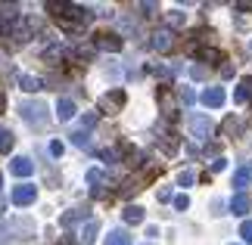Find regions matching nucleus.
<instances>
[{"label": "nucleus", "mask_w": 252, "mask_h": 245, "mask_svg": "<svg viewBox=\"0 0 252 245\" xmlns=\"http://www.w3.org/2000/svg\"><path fill=\"white\" fill-rule=\"evenodd\" d=\"M100 155H103V162H109V164H115V162H119V152H115V149H103Z\"/></svg>", "instance_id": "obj_29"}, {"label": "nucleus", "mask_w": 252, "mask_h": 245, "mask_svg": "<svg viewBox=\"0 0 252 245\" xmlns=\"http://www.w3.org/2000/svg\"><path fill=\"white\" fill-rule=\"evenodd\" d=\"M137 190H140V183H137V180H128V183H125V190H122V195L128 199V195H134Z\"/></svg>", "instance_id": "obj_26"}, {"label": "nucleus", "mask_w": 252, "mask_h": 245, "mask_svg": "<svg viewBox=\"0 0 252 245\" xmlns=\"http://www.w3.org/2000/svg\"><path fill=\"white\" fill-rule=\"evenodd\" d=\"M122 218H125V223L137 227V223H143V208H140V205H128V208L122 211Z\"/></svg>", "instance_id": "obj_16"}, {"label": "nucleus", "mask_w": 252, "mask_h": 245, "mask_svg": "<svg viewBox=\"0 0 252 245\" xmlns=\"http://www.w3.org/2000/svg\"><path fill=\"white\" fill-rule=\"evenodd\" d=\"M34 199H37V190L32 183H19L13 190V205H19V208H22V205H32Z\"/></svg>", "instance_id": "obj_5"}, {"label": "nucleus", "mask_w": 252, "mask_h": 245, "mask_svg": "<svg viewBox=\"0 0 252 245\" xmlns=\"http://www.w3.org/2000/svg\"><path fill=\"white\" fill-rule=\"evenodd\" d=\"M240 236H243V242L252 245V220H243V227H240Z\"/></svg>", "instance_id": "obj_25"}, {"label": "nucleus", "mask_w": 252, "mask_h": 245, "mask_svg": "<svg viewBox=\"0 0 252 245\" xmlns=\"http://www.w3.org/2000/svg\"><path fill=\"white\" fill-rule=\"evenodd\" d=\"M174 208H178V211H187L190 208V199H187V195H174Z\"/></svg>", "instance_id": "obj_28"}, {"label": "nucleus", "mask_w": 252, "mask_h": 245, "mask_svg": "<svg viewBox=\"0 0 252 245\" xmlns=\"http://www.w3.org/2000/svg\"><path fill=\"white\" fill-rule=\"evenodd\" d=\"M81 124H84V127H94V124H96V115H84Z\"/></svg>", "instance_id": "obj_37"}, {"label": "nucleus", "mask_w": 252, "mask_h": 245, "mask_svg": "<svg viewBox=\"0 0 252 245\" xmlns=\"http://www.w3.org/2000/svg\"><path fill=\"white\" fill-rule=\"evenodd\" d=\"M75 112H78V109H75V103L69 100V96H63V100L56 103V118H60V121H72Z\"/></svg>", "instance_id": "obj_12"}, {"label": "nucleus", "mask_w": 252, "mask_h": 245, "mask_svg": "<svg viewBox=\"0 0 252 245\" xmlns=\"http://www.w3.org/2000/svg\"><path fill=\"white\" fill-rule=\"evenodd\" d=\"M143 245H153V242H143Z\"/></svg>", "instance_id": "obj_44"}, {"label": "nucleus", "mask_w": 252, "mask_h": 245, "mask_svg": "<svg viewBox=\"0 0 252 245\" xmlns=\"http://www.w3.org/2000/svg\"><path fill=\"white\" fill-rule=\"evenodd\" d=\"M3 230H6V220H3V218H0V236H3Z\"/></svg>", "instance_id": "obj_42"}, {"label": "nucleus", "mask_w": 252, "mask_h": 245, "mask_svg": "<svg viewBox=\"0 0 252 245\" xmlns=\"http://www.w3.org/2000/svg\"><path fill=\"white\" fill-rule=\"evenodd\" d=\"M0 183H3V174H0Z\"/></svg>", "instance_id": "obj_43"}, {"label": "nucleus", "mask_w": 252, "mask_h": 245, "mask_svg": "<svg viewBox=\"0 0 252 245\" xmlns=\"http://www.w3.org/2000/svg\"><path fill=\"white\" fill-rule=\"evenodd\" d=\"M3 245H9V242H3Z\"/></svg>", "instance_id": "obj_45"}, {"label": "nucleus", "mask_w": 252, "mask_h": 245, "mask_svg": "<svg viewBox=\"0 0 252 245\" xmlns=\"http://www.w3.org/2000/svg\"><path fill=\"white\" fill-rule=\"evenodd\" d=\"M212 131H215L212 118H206V115H190V134L196 136V140H209Z\"/></svg>", "instance_id": "obj_2"}, {"label": "nucleus", "mask_w": 252, "mask_h": 245, "mask_svg": "<svg viewBox=\"0 0 252 245\" xmlns=\"http://www.w3.org/2000/svg\"><path fill=\"white\" fill-rule=\"evenodd\" d=\"M122 106H125V90H112V93L100 96V109H103L106 115H112L115 109H122Z\"/></svg>", "instance_id": "obj_6"}, {"label": "nucleus", "mask_w": 252, "mask_h": 245, "mask_svg": "<svg viewBox=\"0 0 252 245\" xmlns=\"http://www.w3.org/2000/svg\"><path fill=\"white\" fill-rule=\"evenodd\" d=\"M224 168H227V159H224V155L212 162V174H218V171H224Z\"/></svg>", "instance_id": "obj_30"}, {"label": "nucleus", "mask_w": 252, "mask_h": 245, "mask_svg": "<svg viewBox=\"0 0 252 245\" xmlns=\"http://www.w3.org/2000/svg\"><path fill=\"white\" fill-rule=\"evenodd\" d=\"M181 103L184 106H193V103H196V93H193L190 87H184V90H181Z\"/></svg>", "instance_id": "obj_24"}, {"label": "nucleus", "mask_w": 252, "mask_h": 245, "mask_svg": "<svg viewBox=\"0 0 252 245\" xmlns=\"http://www.w3.org/2000/svg\"><path fill=\"white\" fill-rule=\"evenodd\" d=\"M56 245H81V242H78V239H72V236H63Z\"/></svg>", "instance_id": "obj_38"}, {"label": "nucleus", "mask_w": 252, "mask_h": 245, "mask_svg": "<svg viewBox=\"0 0 252 245\" xmlns=\"http://www.w3.org/2000/svg\"><path fill=\"white\" fill-rule=\"evenodd\" d=\"M72 143H75V146H81V149H87V146H91V140H87V131L72 134Z\"/></svg>", "instance_id": "obj_23"}, {"label": "nucleus", "mask_w": 252, "mask_h": 245, "mask_svg": "<svg viewBox=\"0 0 252 245\" xmlns=\"http://www.w3.org/2000/svg\"><path fill=\"white\" fill-rule=\"evenodd\" d=\"M13 146H16V136L13 134H9V131H0V152H9V149H13Z\"/></svg>", "instance_id": "obj_20"}, {"label": "nucleus", "mask_w": 252, "mask_h": 245, "mask_svg": "<svg viewBox=\"0 0 252 245\" xmlns=\"http://www.w3.org/2000/svg\"><path fill=\"white\" fill-rule=\"evenodd\" d=\"M150 47H153V50H159V53H168L171 47H174V31H171V28H159V31H153Z\"/></svg>", "instance_id": "obj_3"}, {"label": "nucleus", "mask_w": 252, "mask_h": 245, "mask_svg": "<svg viewBox=\"0 0 252 245\" xmlns=\"http://www.w3.org/2000/svg\"><path fill=\"white\" fill-rule=\"evenodd\" d=\"M19 87H22L25 93H37V90H44V81L34 78V75H19Z\"/></svg>", "instance_id": "obj_14"}, {"label": "nucleus", "mask_w": 252, "mask_h": 245, "mask_svg": "<svg viewBox=\"0 0 252 245\" xmlns=\"http://www.w3.org/2000/svg\"><path fill=\"white\" fill-rule=\"evenodd\" d=\"M190 75H193V78H199V81H202V78H206V68H202V65H193V68H190Z\"/></svg>", "instance_id": "obj_34"}, {"label": "nucleus", "mask_w": 252, "mask_h": 245, "mask_svg": "<svg viewBox=\"0 0 252 245\" xmlns=\"http://www.w3.org/2000/svg\"><path fill=\"white\" fill-rule=\"evenodd\" d=\"M240 87H243V90H246V100H252V75H249V78H246V81L240 84Z\"/></svg>", "instance_id": "obj_33"}, {"label": "nucleus", "mask_w": 252, "mask_h": 245, "mask_svg": "<svg viewBox=\"0 0 252 245\" xmlns=\"http://www.w3.org/2000/svg\"><path fill=\"white\" fill-rule=\"evenodd\" d=\"M196 59L199 62H224V56H221L218 47H202V50H196Z\"/></svg>", "instance_id": "obj_15"}, {"label": "nucleus", "mask_w": 252, "mask_h": 245, "mask_svg": "<svg viewBox=\"0 0 252 245\" xmlns=\"http://www.w3.org/2000/svg\"><path fill=\"white\" fill-rule=\"evenodd\" d=\"M9 171H13L16 177H32V174H34V162H32V159H25V155H19V159H13Z\"/></svg>", "instance_id": "obj_8"}, {"label": "nucleus", "mask_w": 252, "mask_h": 245, "mask_svg": "<svg viewBox=\"0 0 252 245\" xmlns=\"http://www.w3.org/2000/svg\"><path fill=\"white\" fill-rule=\"evenodd\" d=\"M84 218H87L84 208H72V211H65L63 218H60V227H72V223H78V220H84Z\"/></svg>", "instance_id": "obj_18"}, {"label": "nucleus", "mask_w": 252, "mask_h": 245, "mask_svg": "<svg viewBox=\"0 0 252 245\" xmlns=\"http://www.w3.org/2000/svg\"><path fill=\"white\" fill-rule=\"evenodd\" d=\"M159 103H162V115H165V118H174V103H171V93H168V87H162L159 90Z\"/></svg>", "instance_id": "obj_17"}, {"label": "nucleus", "mask_w": 252, "mask_h": 245, "mask_svg": "<svg viewBox=\"0 0 252 245\" xmlns=\"http://www.w3.org/2000/svg\"><path fill=\"white\" fill-rule=\"evenodd\" d=\"M87 183H91V195H94V199H103V195H106L103 186L109 183V177H106V171L91 168V171H87Z\"/></svg>", "instance_id": "obj_4"}, {"label": "nucleus", "mask_w": 252, "mask_h": 245, "mask_svg": "<svg viewBox=\"0 0 252 245\" xmlns=\"http://www.w3.org/2000/svg\"><path fill=\"white\" fill-rule=\"evenodd\" d=\"M224 131H227L230 136H237V134H240V118H234V115H230V118L224 121Z\"/></svg>", "instance_id": "obj_22"}, {"label": "nucleus", "mask_w": 252, "mask_h": 245, "mask_svg": "<svg viewBox=\"0 0 252 245\" xmlns=\"http://www.w3.org/2000/svg\"><path fill=\"white\" fill-rule=\"evenodd\" d=\"M75 56H78V59H94V50H91V47H78Z\"/></svg>", "instance_id": "obj_31"}, {"label": "nucleus", "mask_w": 252, "mask_h": 245, "mask_svg": "<svg viewBox=\"0 0 252 245\" xmlns=\"http://www.w3.org/2000/svg\"><path fill=\"white\" fill-rule=\"evenodd\" d=\"M193 183H196V174L193 171H181L178 174V186H193Z\"/></svg>", "instance_id": "obj_21"}, {"label": "nucleus", "mask_w": 252, "mask_h": 245, "mask_svg": "<svg viewBox=\"0 0 252 245\" xmlns=\"http://www.w3.org/2000/svg\"><path fill=\"white\" fill-rule=\"evenodd\" d=\"M246 211H249V195H246V192H237L234 199H230V214L246 218Z\"/></svg>", "instance_id": "obj_13"}, {"label": "nucleus", "mask_w": 252, "mask_h": 245, "mask_svg": "<svg viewBox=\"0 0 252 245\" xmlns=\"http://www.w3.org/2000/svg\"><path fill=\"white\" fill-rule=\"evenodd\" d=\"M96 233H100V220H94V218H91V220H87L84 227H81L78 242H81V245H94V242H96Z\"/></svg>", "instance_id": "obj_11"}, {"label": "nucleus", "mask_w": 252, "mask_h": 245, "mask_svg": "<svg viewBox=\"0 0 252 245\" xmlns=\"http://www.w3.org/2000/svg\"><path fill=\"white\" fill-rule=\"evenodd\" d=\"M63 149H65V146H63L60 140H53V143H50V155H56V159L63 155Z\"/></svg>", "instance_id": "obj_32"}, {"label": "nucleus", "mask_w": 252, "mask_h": 245, "mask_svg": "<svg viewBox=\"0 0 252 245\" xmlns=\"http://www.w3.org/2000/svg\"><path fill=\"white\" fill-rule=\"evenodd\" d=\"M19 112H22V118L28 121V124H34V127H41V124H47V106L44 103H22L19 106Z\"/></svg>", "instance_id": "obj_1"}, {"label": "nucleus", "mask_w": 252, "mask_h": 245, "mask_svg": "<svg viewBox=\"0 0 252 245\" xmlns=\"http://www.w3.org/2000/svg\"><path fill=\"white\" fill-rule=\"evenodd\" d=\"M106 245H131V233L128 230H112L106 236Z\"/></svg>", "instance_id": "obj_19"}, {"label": "nucleus", "mask_w": 252, "mask_h": 245, "mask_svg": "<svg viewBox=\"0 0 252 245\" xmlns=\"http://www.w3.org/2000/svg\"><path fill=\"white\" fill-rule=\"evenodd\" d=\"M140 9H143L147 16H153V9H156V3H140Z\"/></svg>", "instance_id": "obj_40"}, {"label": "nucleus", "mask_w": 252, "mask_h": 245, "mask_svg": "<svg viewBox=\"0 0 252 245\" xmlns=\"http://www.w3.org/2000/svg\"><path fill=\"white\" fill-rule=\"evenodd\" d=\"M234 100H237V103H246V90H243V87H237V93H234Z\"/></svg>", "instance_id": "obj_39"}, {"label": "nucleus", "mask_w": 252, "mask_h": 245, "mask_svg": "<svg viewBox=\"0 0 252 245\" xmlns=\"http://www.w3.org/2000/svg\"><path fill=\"white\" fill-rule=\"evenodd\" d=\"M221 78H234V65H230V62L221 65Z\"/></svg>", "instance_id": "obj_35"}, {"label": "nucleus", "mask_w": 252, "mask_h": 245, "mask_svg": "<svg viewBox=\"0 0 252 245\" xmlns=\"http://www.w3.org/2000/svg\"><path fill=\"white\" fill-rule=\"evenodd\" d=\"M100 50H109V53H119L122 50V37L119 34H96V41H94Z\"/></svg>", "instance_id": "obj_10"}, {"label": "nucleus", "mask_w": 252, "mask_h": 245, "mask_svg": "<svg viewBox=\"0 0 252 245\" xmlns=\"http://www.w3.org/2000/svg\"><path fill=\"white\" fill-rule=\"evenodd\" d=\"M199 100L206 103L209 109H221V106H224V90H221V87H209V90H202Z\"/></svg>", "instance_id": "obj_7"}, {"label": "nucleus", "mask_w": 252, "mask_h": 245, "mask_svg": "<svg viewBox=\"0 0 252 245\" xmlns=\"http://www.w3.org/2000/svg\"><path fill=\"white\" fill-rule=\"evenodd\" d=\"M3 109H6V96L0 93V112H3Z\"/></svg>", "instance_id": "obj_41"}, {"label": "nucleus", "mask_w": 252, "mask_h": 245, "mask_svg": "<svg viewBox=\"0 0 252 245\" xmlns=\"http://www.w3.org/2000/svg\"><path fill=\"white\" fill-rule=\"evenodd\" d=\"M168 25H174V28H178V25H184V13H178V9H171V13H168Z\"/></svg>", "instance_id": "obj_27"}, {"label": "nucleus", "mask_w": 252, "mask_h": 245, "mask_svg": "<svg viewBox=\"0 0 252 245\" xmlns=\"http://www.w3.org/2000/svg\"><path fill=\"white\" fill-rule=\"evenodd\" d=\"M156 195H159V202H168V199H171V190H168V186H162Z\"/></svg>", "instance_id": "obj_36"}, {"label": "nucleus", "mask_w": 252, "mask_h": 245, "mask_svg": "<svg viewBox=\"0 0 252 245\" xmlns=\"http://www.w3.org/2000/svg\"><path fill=\"white\" fill-rule=\"evenodd\" d=\"M249 183H252V162H246V164H240V168L234 171V186H237L240 192H243V190H246Z\"/></svg>", "instance_id": "obj_9"}]
</instances>
